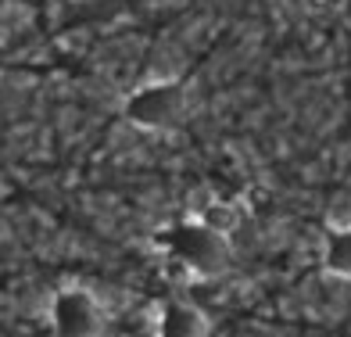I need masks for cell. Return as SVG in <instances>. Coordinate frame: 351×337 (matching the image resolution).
I'll return each mask as SVG.
<instances>
[{
    "mask_svg": "<svg viewBox=\"0 0 351 337\" xmlns=\"http://www.w3.org/2000/svg\"><path fill=\"white\" fill-rule=\"evenodd\" d=\"M154 244L165 255V262L190 280H212L219 272H226L230 251H233L230 237L208 226L201 216H190V219L165 226L154 237Z\"/></svg>",
    "mask_w": 351,
    "mask_h": 337,
    "instance_id": "1",
    "label": "cell"
},
{
    "mask_svg": "<svg viewBox=\"0 0 351 337\" xmlns=\"http://www.w3.org/2000/svg\"><path fill=\"white\" fill-rule=\"evenodd\" d=\"M186 111V90L180 79H143L122 101V119L147 133L172 130Z\"/></svg>",
    "mask_w": 351,
    "mask_h": 337,
    "instance_id": "2",
    "label": "cell"
},
{
    "mask_svg": "<svg viewBox=\"0 0 351 337\" xmlns=\"http://www.w3.org/2000/svg\"><path fill=\"white\" fill-rule=\"evenodd\" d=\"M47 323L54 337H101L108 309L90 287H61L47 301Z\"/></svg>",
    "mask_w": 351,
    "mask_h": 337,
    "instance_id": "3",
    "label": "cell"
},
{
    "mask_svg": "<svg viewBox=\"0 0 351 337\" xmlns=\"http://www.w3.org/2000/svg\"><path fill=\"white\" fill-rule=\"evenodd\" d=\"M208 334V319L197 305L186 301H165L162 316H158V337H204Z\"/></svg>",
    "mask_w": 351,
    "mask_h": 337,
    "instance_id": "4",
    "label": "cell"
},
{
    "mask_svg": "<svg viewBox=\"0 0 351 337\" xmlns=\"http://www.w3.org/2000/svg\"><path fill=\"white\" fill-rule=\"evenodd\" d=\"M323 269L330 277L351 280V226H326L323 237Z\"/></svg>",
    "mask_w": 351,
    "mask_h": 337,
    "instance_id": "5",
    "label": "cell"
},
{
    "mask_svg": "<svg viewBox=\"0 0 351 337\" xmlns=\"http://www.w3.org/2000/svg\"><path fill=\"white\" fill-rule=\"evenodd\" d=\"M204 222H208V226H215L219 233H237V226H241L244 222V212H241V205H233V201H208L197 212Z\"/></svg>",
    "mask_w": 351,
    "mask_h": 337,
    "instance_id": "6",
    "label": "cell"
},
{
    "mask_svg": "<svg viewBox=\"0 0 351 337\" xmlns=\"http://www.w3.org/2000/svg\"><path fill=\"white\" fill-rule=\"evenodd\" d=\"M301 4H305L308 11H333V8H337V0H301Z\"/></svg>",
    "mask_w": 351,
    "mask_h": 337,
    "instance_id": "7",
    "label": "cell"
}]
</instances>
